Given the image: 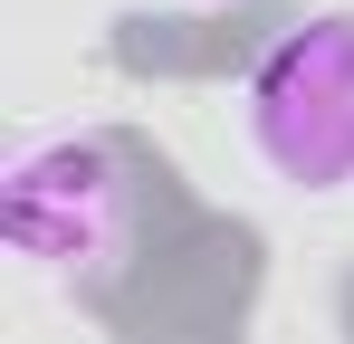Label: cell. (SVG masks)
I'll list each match as a JSON object with an SVG mask.
<instances>
[{"instance_id": "obj_1", "label": "cell", "mask_w": 354, "mask_h": 344, "mask_svg": "<svg viewBox=\"0 0 354 344\" xmlns=\"http://www.w3.org/2000/svg\"><path fill=\"white\" fill-rule=\"evenodd\" d=\"M249 144L288 191H354V19H306L259 57Z\"/></svg>"}, {"instance_id": "obj_2", "label": "cell", "mask_w": 354, "mask_h": 344, "mask_svg": "<svg viewBox=\"0 0 354 344\" xmlns=\"http://www.w3.org/2000/svg\"><path fill=\"white\" fill-rule=\"evenodd\" d=\"M0 229L48 278H106L134 239V182H124L115 144H96V134L29 144L0 182Z\"/></svg>"}]
</instances>
